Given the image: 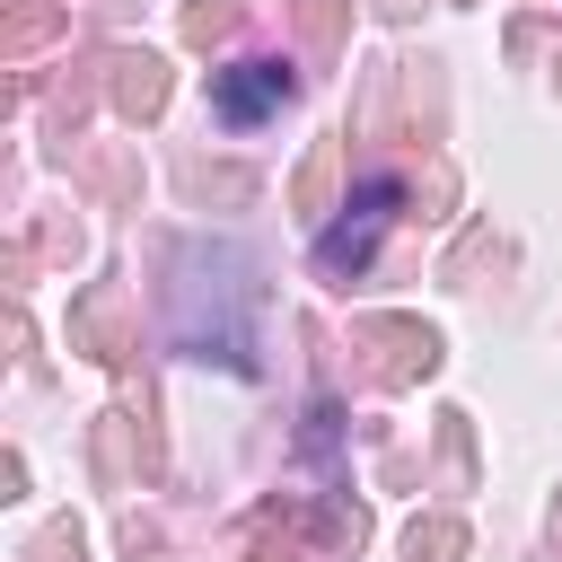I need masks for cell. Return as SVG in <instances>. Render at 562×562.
Returning <instances> with one entry per match:
<instances>
[{
	"mask_svg": "<svg viewBox=\"0 0 562 562\" xmlns=\"http://www.w3.org/2000/svg\"><path fill=\"white\" fill-rule=\"evenodd\" d=\"M255 307H263V281H255V255L228 246V237H193L176 255V281H167V334L184 360H220L237 378H255Z\"/></svg>",
	"mask_w": 562,
	"mask_h": 562,
	"instance_id": "6da1fadb",
	"label": "cell"
},
{
	"mask_svg": "<svg viewBox=\"0 0 562 562\" xmlns=\"http://www.w3.org/2000/svg\"><path fill=\"white\" fill-rule=\"evenodd\" d=\"M395 211H404V176H360L351 202H342V220L316 228V272H325V281H351V272L378 255V237H386Z\"/></svg>",
	"mask_w": 562,
	"mask_h": 562,
	"instance_id": "7a4b0ae2",
	"label": "cell"
},
{
	"mask_svg": "<svg viewBox=\"0 0 562 562\" xmlns=\"http://www.w3.org/2000/svg\"><path fill=\"white\" fill-rule=\"evenodd\" d=\"M299 97V79H290V61H228V70H211V114L228 123V132H255V123H272L281 105Z\"/></svg>",
	"mask_w": 562,
	"mask_h": 562,
	"instance_id": "3957f363",
	"label": "cell"
}]
</instances>
